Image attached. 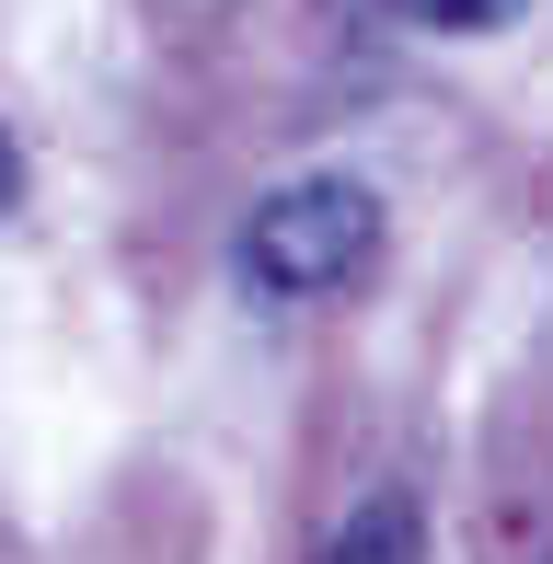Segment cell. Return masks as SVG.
Here are the masks:
<instances>
[{"mask_svg":"<svg viewBox=\"0 0 553 564\" xmlns=\"http://www.w3.org/2000/svg\"><path fill=\"white\" fill-rule=\"evenodd\" d=\"M231 265H242L254 300H346L381 265V196H369L358 173H300V185L254 196Z\"/></svg>","mask_w":553,"mask_h":564,"instance_id":"6da1fadb","label":"cell"},{"mask_svg":"<svg viewBox=\"0 0 553 564\" xmlns=\"http://www.w3.org/2000/svg\"><path fill=\"white\" fill-rule=\"evenodd\" d=\"M323 564H426V519L404 484H381L369 507H346V530L323 542Z\"/></svg>","mask_w":553,"mask_h":564,"instance_id":"7a4b0ae2","label":"cell"},{"mask_svg":"<svg viewBox=\"0 0 553 564\" xmlns=\"http://www.w3.org/2000/svg\"><path fill=\"white\" fill-rule=\"evenodd\" d=\"M12 196H23V150L0 139V219H12Z\"/></svg>","mask_w":553,"mask_h":564,"instance_id":"277c9868","label":"cell"},{"mask_svg":"<svg viewBox=\"0 0 553 564\" xmlns=\"http://www.w3.org/2000/svg\"><path fill=\"white\" fill-rule=\"evenodd\" d=\"M404 23H426V35H508L531 0H392Z\"/></svg>","mask_w":553,"mask_h":564,"instance_id":"3957f363","label":"cell"}]
</instances>
